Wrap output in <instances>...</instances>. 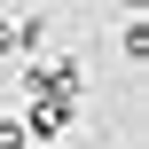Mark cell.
<instances>
[{
	"mask_svg": "<svg viewBox=\"0 0 149 149\" xmlns=\"http://www.w3.org/2000/svg\"><path fill=\"white\" fill-rule=\"evenodd\" d=\"M0 149H31V134H24V118H8V110H0Z\"/></svg>",
	"mask_w": 149,
	"mask_h": 149,
	"instance_id": "3957f363",
	"label": "cell"
},
{
	"mask_svg": "<svg viewBox=\"0 0 149 149\" xmlns=\"http://www.w3.org/2000/svg\"><path fill=\"white\" fill-rule=\"evenodd\" d=\"M0 55H16V16H0Z\"/></svg>",
	"mask_w": 149,
	"mask_h": 149,
	"instance_id": "277c9868",
	"label": "cell"
},
{
	"mask_svg": "<svg viewBox=\"0 0 149 149\" xmlns=\"http://www.w3.org/2000/svg\"><path fill=\"white\" fill-rule=\"evenodd\" d=\"M126 8H141V0H126Z\"/></svg>",
	"mask_w": 149,
	"mask_h": 149,
	"instance_id": "5b68a950",
	"label": "cell"
},
{
	"mask_svg": "<svg viewBox=\"0 0 149 149\" xmlns=\"http://www.w3.org/2000/svg\"><path fill=\"white\" fill-rule=\"evenodd\" d=\"M71 118H79L71 94H31V102H24V134H31V141H55Z\"/></svg>",
	"mask_w": 149,
	"mask_h": 149,
	"instance_id": "6da1fadb",
	"label": "cell"
},
{
	"mask_svg": "<svg viewBox=\"0 0 149 149\" xmlns=\"http://www.w3.org/2000/svg\"><path fill=\"white\" fill-rule=\"evenodd\" d=\"M118 47H126V55H134V63H149V24H141V16H134V24H126V31H118Z\"/></svg>",
	"mask_w": 149,
	"mask_h": 149,
	"instance_id": "7a4b0ae2",
	"label": "cell"
}]
</instances>
